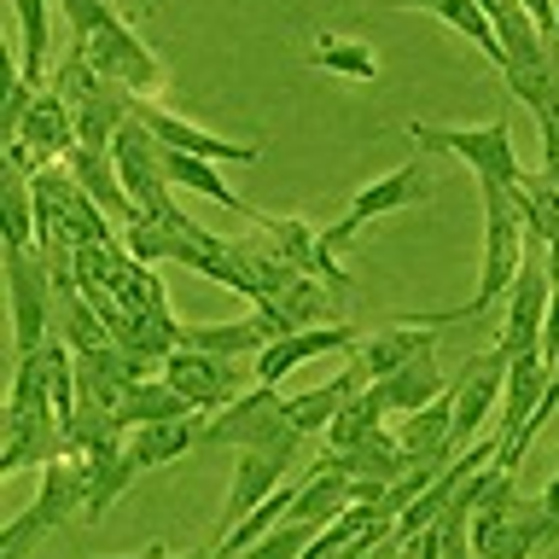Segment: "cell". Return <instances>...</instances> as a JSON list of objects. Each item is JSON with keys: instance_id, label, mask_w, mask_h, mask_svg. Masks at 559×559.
Returning a JSON list of instances; mask_svg holds the SVG:
<instances>
[{"instance_id": "d6a6232c", "label": "cell", "mask_w": 559, "mask_h": 559, "mask_svg": "<svg viewBox=\"0 0 559 559\" xmlns=\"http://www.w3.org/2000/svg\"><path fill=\"white\" fill-rule=\"evenodd\" d=\"M536 501H542V519H548V548H559V478H548Z\"/></svg>"}, {"instance_id": "3957f363", "label": "cell", "mask_w": 559, "mask_h": 559, "mask_svg": "<svg viewBox=\"0 0 559 559\" xmlns=\"http://www.w3.org/2000/svg\"><path fill=\"white\" fill-rule=\"evenodd\" d=\"M519 262H524V222L513 210V192L484 181V274H478V292H472L466 304H454V309L408 314V321L414 326H449V321H466V314H484L519 280Z\"/></svg>"}, {"instance_id": "1f68e13d", "label": "cell", "mask_w": 559, "mask_h": 559, "mask_svg": "<svg viewBox=\"0 0 559 559\" xmlns=\"http://www.w3.org/2000/svg\"><path fill=\"white\" fill-rule=\"evenodd\" d=\"M536 122H542V175L559 187V105H554V111H542Z\"/></svg>"}, {"instance_id": "ba28073f", "label": "cell", "mask_w": 559, "mask_h": 559, "mask_svg": "<svg viewBox=\"0 0 559 559\" xmlns=\"http://www.w3.org/2000/svg\"><path fill=\"white\" fill-rule=\"evenodd\" d=\"M507 361H513V356H507L501 344H489V349H478V356H466V367L454 373V437H449L454 454H466L484 437L489 419L501 414Z\"/></svg>"}, {"instance_id": "7a4b0ae2", "label": "cell", "mask_w": 559, "mask_h": 559, "mask_svg": "<svg viewBox=\"0 0 559 559\" xmlns=\"http://www.w3.org/2000/svg\"><path fill=\"white\" fill-rule=\"evenodd\" d=\"M52 94L70 105V122H76V146L111 152V140L122 134V122L134 117V94L122 82H111L105 70L87 59L82 47H64V59L52 64Z\"/></svg>"}, {"instance_id": "2e32d148", "label": "cell", "mask_w": 559, "mask_h": 559, "mask_svg": "<svg viewBox=\"0 0 559 559\" xmlns=\"http://www.w3.org/2000/svg\"><path fill=\"white\" fill-rule=\"evenodd\" d=\"M548 384H554V367L542 361V349H524V356L507 361V391H501V414H496V437H501V449L513 443V437L536 419L542 396H548Z\"/></svg>"}, {"instance_id": "9a60e30c", "label": "cell", "mask_w": 559, "mask_h": 559, "mask_svg": "<svg viewBox=\"0 0 559 559\" xmlns=\"http://www.w3.org/2000/svg\"><path fill=\"white\" fill-rule=\"evenodd\" d=\"M356 344H361V332H356V326H344V321H326V326H297V332H286V338H274V344L257 356V384H280L286 373H297L304 361H314V356H332V349H356Z\"/></svg>"}, {"instance_id": "52a82bcc", "label": "cell", "mask_w": 559, "mask_h": 559, "mask_svg": "<svg viewBox=\"0 0 559 559\" xmlns=\"http://www.w3.org/2000/svg\"><path fill=\"white\" fill-rule=\"evenodd\" d=\"M548 304H554V280H548V245L524 234V262L519 280L507 286V314H501V349L507 356H524V349H542V326H548Z\"/></svg>"}, {"instance_id": "836d02e7", "label": "cell", "mask_w": 559, "mask_h": 559, "mask_svg": "<svg viewBox=\"0 0 559 559\" xmlns=\"http://www.w3.org/2000/svg\"><path fill=\"white\" fill-rule=\"evenodd\" d=\"M111 559H169V548H164V542H152L146 554H111Z\"/></svg>"}, {"instance_id": "d6986e66", "label": "cell", "mask_w": 559, "mask_h": 559, "mask_svg": "<svg viewBox=\"0 0 559 559\" xmlns=\"http://www.w3.org/2000/svg\"><path fill=\"white\" fill-rule=\"evenodd\" d=\"M59 164L76 175V181L99 199V210L111 216L117 227H129V222H140V204L129 199V187H122V175H117V164H111V152H94V146H70Z\"/></svg>"}, {"instance_id": "5b68a950", "label": "cell", "mask_w": 559, "mask_h": 559, "mask_svg": "<svg viewBox=\"0 0 559 559\" xmlns=\"http://www.w3.org/2000/svg\"><path fill=\"white\" fill-rule=\"evenodd\" d=\"M7 304H12V361L35 356L52 338V304H59V280L35 245L7 251Z\"/></svg>"}, {"instance_id": "e575fe53", "label": "cell", "mask_w": 559, "mask_h": 559, "mask_svg": "<svg viewBox=\"0 0 559 559\" xmlns=\"http://www.w3.org/2000/svg\"><path fill=\"white\" fill-rule=\"evenodd\" d=\"M384 559H426V554H419V542H402V548H391Z\"/></svg>"}, {"instance_id": "e0dca14e", "label": "cell", "mask_w": 559, "mask_h": 559, "mask_svg": "<svg viewBox=\"0 0 559 559\" xmlns=\"http://www.w3.org/2000/svg\"><path fill=\"white\" fill-rule=\"evenodd\" d=\"M76 466H82V519H99L140 478V466L129 461V437H111V443L76 454Z\"/></svg>"}, {"instance_id": "7c38bea8", "label": "cell", "mask_w": 559, "mask_h": 559, "mask_svg": "<svg viewBox=\"0 0 559 559\" xmlns=\"http://www.w3.org/2000/svg\"><path fill=\"white\" fill-rule=\"evenodd\" d=\"M157 373H164L199 414H222L234 396H245L239 361H234V356H210V349H192V344H175Z\"/></svg>"}, {"instance_id": "cb8c5ba5", "label": "cell", "mask_w": 559, "mask_h": 559, "mask_svg": "<svg viewBox=\"0 0 559 559\" xmlns=\"http://www.w3.org/2000/svg\"><path fill=\"white\" fill-rule=\"evenodd\" d=\"M449 437H454V379H449V391L426 402L419 414H402L396 419V443L414 454V461H426V454H443V461H454V449H449Z\"/></svg>"}, {"instance_id": "277c9868", "label": "cell", "mask_w": 559, "mask_h": 559, "mask_svg": "<svg viewBox=\"0 0 559 559\" xmlns=\"http://www.w3.org/2000/svg\"><path fill=\"white\" fill-rule=\"evenodd\" d=\"M70 519H82V466H76V454H59V461L41 466L35 501L24 507V513H12L7 536H0V559H29Z\"/></svg>"}, {"instance_id": "484cf974", "label": "cell", "mask_w": 559, "mask_h": 559, "mask_svg": "<svg viewBox=\"0 0 559 559\" xmlns=\"http://www.w3.org/2000/svg\"><path fill=\"white\" fill-rule=\"evenodd\" d=\"M111 414H117V426H122V431H134V426H157V419H187V414H199V408H192V402L175 391L164 373H157V379L129 384Z\"/></svg>"}, {"instance_id": "4fadbf2b", "label": "cell", "mask_w": 559, "mask_h": 559, "mask_svg": "<svg viewBox=\"0 0 559 559\" xmlns=\"http://www.w3.org/2000/svg\"><path fill=\"white\" fill-rule=\"evenodd\" d=\"M134 122H146V134L157 140V146L187 152V157H210V164H257V157H262L257 140H222V134H204L199 122L175 117L169 105H157V99H134Z\"/></svg>"}, {"instance_id": "30bf717a", "label": "cell", "mask_w": 559, "mask_h": 559, "mask_svg": "<svg viewBox=\"0 0 559 559\" xmlns=\"http://www.w3.org/2000/svg\"><path fill=\"white\" fill-rule=\"evenodd\" d=\"M304 449V431H286L280 443H262V449H234L239 466H234V484H227V501H222V536L234 531L239 519H251L262 501L286 484V466L297 461Z\"/></svg>"}, {"instance_id": "9c48e42d", "label": "cell", "mask_w": 559, "mask_h": 559, "mask_svg": "<svg viewBox=\"0 0 559 559\" xmlns=\"http://www.w3.org/2000/svg\"><path fill=\"white\" fill-rule=\"evenodd\" d=\"M286 431L292 426H286L280 384H251L222 414H204V443H216V449H262V443H280Z\"/></svg>"}, {"instance_id": "8fae6325", "label": "cell", "mask_w": 559, "mask_h": 559, "mask_svg": "<svg viewBox=\"0 0 559 559\" xmlns=\"http://www.w3.org/2000/svg\"><path fill=\"white\" fill-rule=\"evenodd\" d=\"M426 192H431V169L419 164V157H414V164H402V169H391V175H379V181H367L356 199H349L344 216L321 227L326 251L338 257L344 245H356V234H361V227L373 222V216H384V210H402V204H419Z\"/></svg>"}, {"instance_id": "4316f807", "label": "cell", "mask_w": 559, "mask_h": 559, "mask_svg": "<svg viewBox=\"0 0 559 559\" xmlns=\"http://www.w3.org/2000/svg\"><path fill=\"white\" fill-rule=\"evenodd\" d=\"M384 396H379V384H361L356 396L338 408V419L326 426V454H344V449H356V443H367V437H379L384 431Z\"/></svg>"}, {"instance_id": "7402d4cb", "label": "cell", "mask_w": 559, "mask_h": 559, "mask_svg": "<svg viewBox=\"0 0 559 559\" xmlns=\"http://www.w3.org/2000/svg\"><path fill=\"white\" fill-rule=\"evenodd\" d=\"M349 501H356V484H349V472H344L338 461H321V472H309V478L297 484L292 519H304V524H314V531H326V524L338 519Z\"/></svg>"}, {"instance_id": "6da1fadb", "label": "cell", "mask_w": 559, "mask_h": 559, "mask_svg": "<svg viewBox=\"0 0 559 559\" xmlns=\"http://www.w3.org/2000/svg\"><path fill=\"white\" fill-rule=\"evenodd\" d=\"M64 24H70V47H82L111 82H122L134 99H152L157 94V59L152 47L117 17L111 0H59Z\"/></svg>"}, {"instance_id": "d4e9b609", "label": "cell", "mask_w": 559, "mask_h": 559, "mask_svg": "<svg viewBox=\"0 0 559 559\" xmlns=\"http://www.w3.org/2000/svg\"><path fill=\"white\" fill-rule=\"evenodd\" d=\"M326 461H338V466L349 472V484H379V489H391L402 472L414 466V454L396 443V431H379V437H367V443L344 449V454H326Z\"/></svg>"}, {"instance_id": "f1b7e54d", "label": "cell", "mask_w": 559, "mask_h": 559, "mask_svg": "<svg viewBox=\"0 0 559 559\" xmlns=\"http://www.w3.org/2000/svg\"><path fill=\"white\" fill-rule=\"evenodd\" d=\"M309 64L314 70H332V76H349V82H379V52L367 41H344V35L321 29L309 47Z\"/></svg>"}, {"instance_id": "ffe728a7", "label": "cell", "mask_w": 559, "mask_h": 559, "mask_svg": "<svg viewBox=\"0 0 559 559\" xmlns=\"http://www.w3.org/2000/svg\"><path fill=\"white\" fill-rule=\"evenodd\" d=\"M449 379L454 373L437 367V349H419L408 367H396L391 379H379V396H384V408H391V414H419L426 402H437L449 391Z\"/></svg>"}, {"instance_id": "f546056e", "label": "cell", "mask_w": 559, "mask_h": 559, "mask_svg": "<svg viewBox=\"0 0 559 559\" xmlns=\"http://www.w3.org/2000/svg\"><path fill=\"white\" fill-rule=\"evenodd\" d=\"M437 17H443L449 29H461L466 41L501 70V35H496V24H489V12L478 7V0H437Z\"/></svg>"}, {"instance_id": "ac0fdd59", "label": "cell", "mask_w": 559, "mask_h": 559, "mask_svg": "<svg viewBox=\"0 0 559 559\" xmlns=\"http://www.w3.org/2000/svg\"><path fill=\"white\" fill-rule=\"evenodd\" d=\"M431 332L437 326L396 321V326H384V332H373V338H361L356 349H349V367L361 373V384H379V379H391L396 367H408L419 349H431Z\"/></svg>"}, {"instance_id": "8992f818", "label": "cell", "mask_w": 559, "mask_h": 559, "mask_svg": "<svg viewBox=\"0 0 559 559\" xmlns=\"http://www.w3.org/2000/svg\"><path fill=\"white\" fill-rule=\"evenodd\" d=\"M408 140H419L426 152H449L461 157V164H472V175L489 187H519V152H513V129L507 122H484V129H443V122H408Z\"/></svg>"}, {"instance_id": "4dcf8cb0", "label": "cell", "mask_w": 559, "mask_h": 559, "mask_svg": "<svg viewBox=\"0 0 559 559\" xmlns=\"http://www.w3.org/2000/svg\"><path fill=\"white\" fill-rule=\"evenodd\" d=\"M122 245H129L140 262H152V269H157V262H169V234H164L157 222H146V216L122 227Z\"/></svg>"}, {"instance_id": "603a6c76", "label": "cell", "mask_w": 559, "mask_h": 559, "mask_svg": "<svg viewBox=\"0 0 559 559\" xmlns=\"http://www.w3.org/2000/svg\"><path fill=\"white\" fill-rule=\"evenodd\" d=\"M356 391H361V373H356V367H344L338 379H326V384H314V391L286 396V426H292V431H304V437H321Z\"/></svg>"}, {"instance_id": "d590c367", "label": "cell", "mask_w": 559, "mask_h": 559, "mask_svg": "<svg viewBox=\"0 0 559 559\" xmlns=\"http://www.w3.org/2000/svg\"><path fill=\"white\" fill-rule=\"evenodd\" d=\"M548 280H554V292H559V245H548Z\"/></svg>"}, {"instance_id": "44dd1931", "label": "cell", "mask_w": 559, "mask_h": 559, "mask_svg": "<svg viewBox=\"0 0 559 559\" xmlns=\"http://www.w3.org/2000/svg\"><path fill=\"white\" fill-rule=\"evenodd\" d=\"M192 443H204V414H187V419H157V426H134L129 431V461L140 472L152 466H169L181 461Z\"/></svg>"}, {"instance_id": "83f0119b", "label": "cell", "mask_w": 559, "mask_h": 559, "mask_svg": "<svg viewBox=\"0 0 559 559\" xmlns=\"http://www.w3.org/2000/svg\"><path fill=\"white\" fill-rule=\"evenodd\" d=\"M513 210H519V222H524V234H531V239L559 245V187H554L542 169H536V175H531V169L519 175Z\"/></svg>"}, {"instance_id": "5bb4252c", "label": "cell", "mask_w": 559, "mask_h": 559, "mask_svg": "<svg viewBox=\"0 0 559 559\" xmlns=\"http://www.w3.org/2000/svg\"><path fill=\"white\" fill-rule=\"evenodd\" d=\"M262 234H269V245L280 257L292 262L297 274H309V280H326L332 292H349V274L338 269V257L326 251V239H321V227H309V222H297V216H269L262 210Z\"/></svg>"}, {"instance_id": "74e56055", "label": "cell", "mask_w": 559, "mask_h": 559, "mask_svg": "<svg viewBox=\"0 0 559 559\" xmlns=\"http://www.w3.org/2000/svg\"><path fill=\"white\" fill-rule=\"evenodd\" d=\"M472 559H484V554H472Z\"/></svg>"}, {"instance_id": "8d00e7d4", "label": "cell", "mask_w": 559, "mask_h": 559, "mask_svg": "<svg viewBox=\"0 0 559 559\" xmlns=\"http://www.w3.org/2000/svg\"><path fill=\"white\" fill-rule=\"evenodd\" d=\"M384 7H426V12H437V0H384Z\"/></svg>"}]
</instances>
